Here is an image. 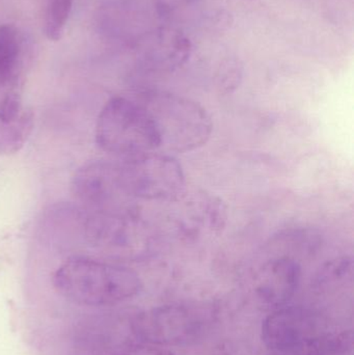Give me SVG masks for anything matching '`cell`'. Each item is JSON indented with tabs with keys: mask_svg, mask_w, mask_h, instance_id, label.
Returning a JSON list of instances; mask_svg holds the SVG:
<instances>
[{
	"mask_svg": "<svg viewBox=\"0 0 354 355\" xmlns=\"http://www.w3.org/2000/svg\"><path fill=\"white\" fill-rule=\"evenodd\" d=\"M60 295L82 306H109L136 296L143 289L141 277L128 267L87 258L67 261L54 273Z\"/></svg>",
	"mask_w": 354,
	"mask_h": 355,
	"instance_id": "cell-1",
	"label": "cell"
},
{
	"mask_svg": "<svg viewBox=\"0 0 354 355\" xmlns=\"http://www.w3.org/2000/svg\"><path fill=\"white\" fill-rule=\"evenodd\" d=\"M141 104L147 108L159 137L162 153H186L207 144L213 130L206 108L191 98L166 91H148Z\"/></svg>",
	"mask_w": 354,
	"mask_h": 355,
	"instance_id": "cell-2",
	"label": "cell"
},
{
	"mask_svg": "<svg viewBox=\"0 0 354 355\" xmlns=\"http://www.w3.org/2000/svg\"><path fill=\"white\" fill-rule=\"evenodd\" d=\"M96 141L103 151L123 159L159 150L153 120L141 101L116 96L98 116Z\"/></svg>",
	"mask_w": 354,
	"mask_h": 355,
	"instance_id": "cell-3",
	"label": "cell"
},
{
	"mask_svg": "<svg viewBox=\"0 0 354 355\" xmlns=\"http://www.w3.org/2000/svg\"><path fill=\"white\" fill-rule=\"evenodd\" d=\"M118 166L125 187L133 198L176 200L184 192V171L170 154L148 152L125 158Z\"/></svg>",
	"mask_w": 354,
	"mask_h": 355,
	"instance_id": "cell-4",
	"label": "cell"
},
{
	"mask_svg": "<svg viewBox=\"0 0 354 355\" xmlns=\"http://www.w3.org/2000/svg\"><path fill=\"white\" fill-rule=\"evenodd\" d=\"M205 323L203 312L193 306L166 304L139 314L133 329L143 343L166 348L197 339Z\"/></svg>",
	"mask_w": 354,
	"mask_h": 355,
	"instance_id": "cell-5",
	"label": "cell"
},
{
	"mask_svg": "<svg viewBox=\"0 0 354 355\" xmlns=\"http://www.w3.org/2000/svg\"><path fill=\"white\" fill-rule=\"evenodd\" d=\"M72 190L95 211L133 212V198L125 187L118 164L99 160L83 164L73 177Z\"/></svg>",
	"mask_w": 354,
	"mask_h": 355,
	"instance_id": "cell-6",
	"label": "cell"
},
{
	"mask_svg": "<svg viewBox=\"0 0 354 355\" xmlns=\"http://www.w3.org/2000/svg\"><path fill=\"white\" fill-rule=\"evenodd\" d=\"M326 334L317 315L301 306H281L266 317L262 340L278 354H288Z\"/></svg>",
	"mask_w": 354,
	"mask_h": 355,
	"instance_id": "cell-7",
	"label": "cell"
},
{
	"mask_svg": "<svg viewBox=\"0 0 354 355\" xmlns=\"http://www.w3.org/2000/svg\"><path fill=\"white\" fill-rule=\"evenodd\" d=\"M85 233L91 245L112 256H130L145 246V229L134 212L96 211L87 219Z\"/></svg>",
	"mask_w": 354,
	"mask_h": 355,
	"instance_id": "cell-8",
	"label": "cell"
},
{
	"mask_svg": "<svg viewBox=\"0 0 354 355\" xmlns=\"http://www.w3.org/2000/svg\"><path fill=\"white\" fill-rule=\"evenodd\" d=\"M301 279V267L297 261L289 257L272 259L262 267L258 275V297L278 309L286 306L294 296Z\"/></svg>",
	"mask_w": 354,
	"mask_h": 355,
	"instance_id": "cell-9",
	"label": "cell"
},
{
	"mask_svg": "<svg viewBox=\"0 0 354 355\" xmlns=\"http://www.w3.org/2000/svg\"><path fill=\"white\" fill-rule=\"evenodd\" d=\"M193 50V42L184 31L176 27H161L152 35L147 62L152 70L172 72L188 62Z\"/></svg>",
	"mask_w": 354,
	"mask_h": 355,
	"instance_id": "cell-10",
	"label": "cell"
},
{
	"mask_svg": "<svg viewBox=\"0 0 354 355\" xmlns=\"http://www.w3.org/2000/svg\"><path fill=\"white\" fill-rule=\"evenodd\" d=\"M22 42L18 29L10 24L0 25V85L15 76L20 62Z\"/></svg>",
	"mask_w": 354,
	"mask_h": 355,
	"instance_id": "cell-11",
	"label": "cell"
},
{
	"mask_svg": "<svg viewBox=\"0 0 354 355\" xmlns=\"http://www.w3.org/2000/svg\"><path fill=\"white\" fill-rule=\"evenodd\" d=\"M35 116L29 110H23L17 120L0 123V154H14L24 147L33 130Z\"/></svg>",
	"mask_w": 354,
	"mask_h": 355,
	"instance_id": "cell-12",
	"label": "cell"
},
{
	"mask_svg": "<svg viewBox=\"0 0 354 355\" xmlns=\"http://www.w3.org/2000/svg\"><path fill=\"white\" fill-rule=\"evenodd\" d=\"M74 0H48L45 17L46 37L50 41H60L72 12Z\"/></svg>",
	"mask_w": 354,
	"mask_h": 355,
	"instance_id": "cell-13",
	"label": "cell"
},
{
	"mask_svg": "<svg viewBox=\"0 0 354 355\" xmlns=\"http://www.w3.org/2000/svg\"><path fill=\"white\" fill-rule=\"evenodd\" d=\"M243 77V64L240 58L235 55L224 56L216 68V85L224 93L235 91L241 83Z\"/></svg>",
	"mask_w": 354,
	"mask_h": 355,
	"instance_id": "cell-14",
	"label": "cell"
},
{
	"mask_svg": "<svg viewBox=\"0 0 354 355\" xmlns=\"http://www.w3.org/2000/svg\"><path fill=\"white\" fill-rule=\"evenodd\" d=\"M199 2L200 0H154V8L161 20L172 22Z\"/></svg>",
	"mask_w": 354,
	"mask_h": 355,
	"instance_id": "cell-15",
	"label": "cell"
},
{
	"mask_svg": "<svg viewBox=\"0 0 354 355\" xmlns=\"http://www.w3.org/2000/svg\"><path fill=\"white\" fill-rule=\"evenodd\" d=\"M21 96L17 92H10L0 100V123L12 122L23 112Z\"/></svg>",
	"mask_w": 354,
	"mask_h": 355,
	"instance_id": "cell-16",
	"label": "cell"
},
{
	"mask_svg": "<svg viewBox=\"0 0 354 355\" xmlns=\"http://www.w3.org/2000/svg\"></svg>",
	"mask_w": 354,
	"mask_h": 355,
	"instance_id": "cell-17",
	"label": "cell"
}]
</instances>
